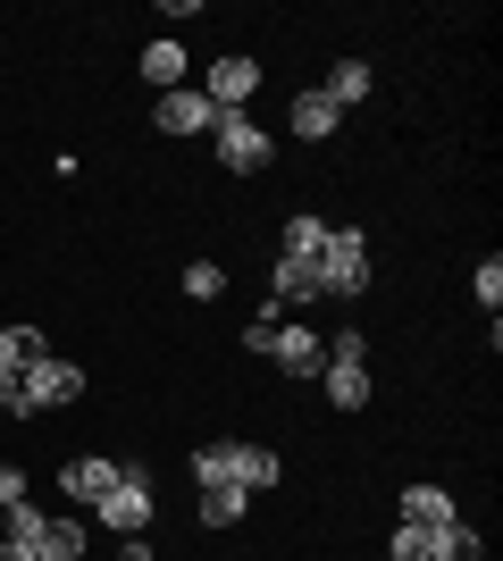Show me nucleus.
Listing matches in <instances>:
<instances>
[{
    "label": "nucleus",
    "mask_w": 503,
    "mask_h": 561,
    "mask_svg": "<svg viewBox=\"0 0 503 561\" xmlns=\"http://www.w3.org/2000/svg\"><path fill=\"white\" fill-rule=\"evenodd\" d=\"M193 478L202 486H236V445H202L193 453Z\"/></svg>",
    "instance_id": "obj_21"
},
{
    "label": "nucleus",
    "mask_w": 503,
    "mask_h": 561,
    "mask_svg": "<svg viewBox=\"0 0 503 561\" xmlns=\"http://www.w3.org/2000/svg\"><path fill=\"white\" fill-rule=\"evenodd\" d=\"M328 243V218H286V260H319Z\"/></svg>",
    "instance_id": "obj_22"
},
{
    "label": "nucleus",
    "mask_w": 503,
    "mask_h": 561,
    "mask_svg": "<svg viewBox=\"0 0 503 561\" xmlns=\"http://www.w3.org/2000/svg\"><path fill=\"white\" fill-rule=\"evenodd\" d=\"M0 561H43V512H34V503H9V512H0Z\"/></svg>",
    "instance_id": "obj_8"
},
{
    "label": "nucleus",
    "mask_w": 503,
    "mask_h": 561,
    "mask_svg": "<svg viewBox=\"0 0 503 561\" xmlns=\"http://www.w3.org/2000/svg\"><path fill=\"white\" fill-rule=\"evenodd\" d=\"M268 294H277V319H286V302H319V294H328V285H319V260H286V252H277Z\"/></svg>",
    "instance_id": "obj_10"
},
{
    "label": "nucleus",
    "mask_w": 503,
    "mask_h": 561,
    "mask_svg": "<svg viewBox=\"0 0 503 561\" xmlns=\"http://www.w3.org/2000/svg\"><path fill=\"white\" fill-rule=\"evenodd\" d=\"M185 294H193V302H218V294H227V268H218V260H193V268H185Z\"/></svg>",
    "instance_id": "obj_23"
},
{
    "label": "nucleus",
    "mask_w": 503,
    "mask_h": 561,
    "mask_svg": "<svg viewBox=\"0 0 503 561\" xmlns=\"http://www.w3.org/2000/svg\"><path fill=\"white\" fill-rule=\"evenodd\" d=\"M210 101H202V93H160V101H151V126H160V135H202V126H210Z\"/></svg>",
    "instance_id": "obj_9"
},
{
    "label": "nucleus",
    "mask_w": 503,
    "mask_h": 561,
    "mask_svg": "<svg viewBox=\"0 0 503 561\" xmlns=\"http://www.w3.org/2000/svg\"><path fill=\"white\" fill-rule=\"evenodd\" d=\"M428 561H487V545H479L470 519H454V528H436V537H428Z\"/></svg>",
    "instance_id": "obj_17"
},
{
    "label": "nucleus",
    "mask_w": 503,
    "mask_h": 561,
    "mask_svg": "<svg viewBox=\"0 0 503 561\" xmlns=\"http://www.w3.org/2000/svg\"><path fill=\"white\" fill-rule=\"evenodd\" d=\"M9 503H25V469H0V512Z\"/></svg>",
    "instance_id": "obj_27"
},
{
    "label": "nucleus",
    "mask_w": 503,
    "mask_h": 561,
    "mask_svg": "<svg viewBox=\"0 0 503 561\" xmlns=\"http://www.w3.org/2000/svg\"><path fill=\"white\" fill-rule=\"evenodd\" d=\"M84 394V369H76V360H34V369H25V402H34V411H59V402H76Z\"/></svg>",
    "instance_id": "obj_6"
},
{
    "label": "nucleus",
    "mask_w": 503,
    "mask_h": 561,
    "mask_svg": "<svg viewBox=\"0 0 503 561\" xmlns=\"http://www.w3.org/2000/svg\"><path fill=\"white\" fill-rule=\"evenodd\" d=\"M319 285H328V294H361V285H369V234L361 227H328V243H319Z\"/></svg>",
    "instance_id": "obj_3"
},
{
    "label": "nucleus",
    "mask_w": 503,
    "mask_h": 561,
    "mask_svg": "<svg viewBox=\"0 0 503 561\" xmlns=\"http://www.w3.org/2000/svg\"><path fill=\"white\" fill-rule=\"evenodd\" d=\"M277 478H286V461H277L268 445H236V486H243V494L277 486Z\"/></svg>",
    "instance_id": "obj_13"
},
{
    "label": "nucleus",
    "mask_w": 503,
    "mask_h": 561,
    "mask_svg": "<svg viewBox=\"0 0 503 561\" xmlns=\"http://www.w3.org/2000/svg\"><path fill=\"white\" fill-rule=\"evenodd\" d=\"M144 84H151V93H176V84H185V50H176V43H151L144 50Z\"/></svg>",
    "instance_id": "obj_18"
},
{
    "label": "nucleus",
    "mask_w": 503,
    "mask_h": 561,
    "mask_svg": "<svg viewBox=\"0 0 503 561\" xmlns=\"http://www.w3.org/2000/svg\"><path fill=\"white\" fill-rule=\"evenodd\" d=\"M319 93H328V101H335V117H344V110H353V101H369V68H361V59H335Z\"/></svg>",
    "instance_id": "obj_14"
},
{
    "label": "nucleus",
    "mask_w": 503,
    "mask_h": 561,
    "mask_svg": "<svg viewBox=\"0 0 503 561\" xmlns=\"http://www.w3.org/2000/svg\"><path fill=\"white\" fill-rule=\"evenodd\" d=\"M454 494H445V486H403V528H428V537H436V528H454Z\"/></svg>",
    "instance_id": "obj_11"
},
{
    "label": "nucleus",
    "mask_w": 503,
    "mask_h": 561,
    "mask_svg": "<svg viewBox=\"0 0 503 561\" xmlns=\"http://www.w3.org/2000/svg\"><path fill=\"white\" fill-rule=\"evenodd\" d=\"M59 486H68L76 503H101V494L118 486V461H93V453H84V461H68V469H59Z\"/></svg>",
    "instance_id": "obj_12"
},
{
    "label": "nucleus",
    "mask_w": 503,
    "mask_h": 561,
    "mask_svg": "<svg viewBox=\"0 0 503 561\" xmlns=\"http://www.w3.org/2000/svg\"><path fill=\"white\" fill-rule=\"evenodd\" d=\"M93 512H101V528H110V537H126V545H135V537L151 528V478H144V469H126V461H118V486L101 494Z\"/></svg>",
    "instance_id": "obj_2"
},
{
    "label": "nucleus",
    "mask_w": 503,
    "mask_h": 561,
    "mask_svg": "<svg viewBox=\"0 0 503 561\" xmlns=\"http://www.w3.org/2000/svg\"><path fill=\"white\" fill-rule=\"evenodd\" d=\"M243 519V486H202V528H236Z\"/></svg>",
    "instance_id": "obj_19"
},
{
    "label": "nucleus",
    "mask_w": 503,
    "mask_h": 561,
    "mask_svg": "<svg viewBox=\"0 0 503 561\" xmlns=\"http://www.w3.org/2000/svg\"><path fill=\"white\" fill-rule=\"evenodd\" d=\"M126 561H151V545H144V537H135V545H126Z\"/></svg>",
    "instance_id": "obj_28"
},
{
    "label": "nucleus",
    "mask_w": 503,
    "mask_h": 561,
    "mask_svg": "<svg viewBox=\"0 0 503 561\" xmlns=\"http://www.w3.org/2000/svg\"><path fill=\"white\" fill-rule=\"evenodd\" d=\"M243 344L268 352V360H286V377H319V369H328V344H319L311 328L277 319V310H268V319H252V328H243Z\"/></svg>",
    "instance_id": "obj_1"
},
{
    "label": "nucleus",
    "mask_w": 503,
    "mask_h": 561,
    "mask_svg": "<svg viewBox=\"0 0 503 561\" xmlns=\"http://www.w3.org/2000/svg\"><path fill=\"white\" fill-rule=\"evenodd\" d=\"M294 135H302V142H328L335 135V101L328 93H294Z\"/></svg>",
    "instance_id": "obj_16"
},
{
    "label": "nucleus",
    "mask_w": 503,
    "mask_h": 561,
    "mask_svg": "<svg viewBox=\"0 0 503 561\" xmlns=\"http://www.w3.org/2000/svg\"><path fill=\"white\" fill-rule=\"evenodd\" d=\"M252 93H261V59H243V50H236V59H218V68H210V93H202V101H210V110H243Z\"/></svg>",
    "instance_id": "obj_7"
},
{
    "label": "nucleus",
    "mask_w": 503,
    "mask_h": 561,
    "mask_svg": "<svg viewBox=\"0 0 503 561\" xmlns=\"http://www.w3.org/2000/svg\"><path fill=\"white\" fill-rule=\"evenodd\" d=\"M395 561H428V528H395V545H386Z\"/></svg>",
    "instance_id": "obj_25"
},
{
    "label": "nucleus",
    "mask_w": 503,
    "mask_h": 561,
    "mask_svg": "<svg viewBox=\"0 0 503 561\" xmlns=\"http://www.w3.org/2000/svg\"><path fill=\"white\" fill-rule=\"evenodd\" d=\"M0 411H18V420H34V402H25V377L0 369Z\"/></svg>",
    "instance_id": "obj_26"
},
{
    "label": "nucleus",
    "mask_w": 503,
    "mask_h": 561,
    "mask_svg": "<svg viewBox=\"0 0 503 561\" xmlns=\"http://www.w3.org/2000/svg\"><path fill=\"white\" fill-rule=\"evenodd\" d=\"M470 294H479V302H487V319H495V310H503V260H495V252L479 260V277H470Z\"/></svg>",
    "instance_id": "obj_24"
},
{
    "label": "nucleus",
    "mask_w": 503,
    "mask_h": 561,
    "mask_svg": "<svg viewBox=\"0 0 503 561\" xmlns=\"http://www.w3.org/2000/svg\"><path fill=\"white\" fill-rule=\"evenodd\" d=\"M319 377H328V402H335V411H361V402H369V344H361V335H335Z\"/></svg>",
    "instance_id": "obj_4"
},
{
    "label": "nucleus",
    "mask_w": 503,
    "mask_h": 561,
    "mask_svg": "<svg viewBox=\"0 0 503 561\" xmlns=\"http://www.w3.org/2000/svg\"><path fill=\"white\" fill-rule=\"evenodd\" d=\"M43 561H84V528L76 519H43Z\"/></svg>",
    "instance_id": "obj_20"
},
{
    "label": "nucleus",
    "mask_w": 503,
    "mask_h": 561,
    "mask_svg": "<svg viewBox=\"0 0 503 561\" xmlns=\"http://www.w3.org/2000/svg\"><path fill=\"white\" fill-rule=\"evenodd\" d=\"M210 126H218V160L236 168V176H252V168H268V135H261V126H252V117H243V110H218Z\"/></svg>",
    "instance_id": "obj_5"
},
{
    "label": "nucleus",
    "mask_w": 503,
    "mask_h": 561,
    "mask_svg": "<svg viewBox=\"0 0 503 561\" xmlns=\"http://www.w3.org/2000/svg\"><path fill=\"white\" fill-rule=\"evenodd\" d=\"M34 360H50V344H43V335H34V328H0V369H9V377H25Z\"/></svg>",
    "instance_id": "obj_15"
}]
</instances>
